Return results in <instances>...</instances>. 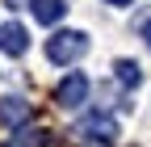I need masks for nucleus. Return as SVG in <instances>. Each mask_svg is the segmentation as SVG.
<instances>
[{"mask_svg": "<svg viewBox=\"0 0 151 147\" xmlns=\"http://www.w3.org/2000/svg\"><path fill=\"white\" fill-rule=\"evenodd\" d=\"M84 55H88V34H80V30H55L46 38V59L59 67L84 59Z\"/></svg>", "mask_w": 151, "mask_h": 147, "instance_id": "nucleus-1", "label": "nucleus"}, {"mask_svg": "<svg viewBox=\"0 0 151 147\" xmlns=\"http://www.w3.org/2000/svg\"><path fill=\"white\" fill-rule=\"evenodd\" d=\"M76 135H80L84 143H92V147H113V139H118V122H113L109 114H101V109H92L88 118H80Z\"/></svg>", "mask_w": 151, "mask_h": 147, "instance_id": "nucleus-2", "label": "nucleus"}, {"mask_svg": "<svg viewBox=\"0 0 151 147\" xmlns=\"http://www.w3.org/2000/svg\"><path fill=\"white\" fill-rule=\"evenodd\" d=\"M84 101H88V76H84V71H67V76L55 84V105L76 109V105H84Z\"/></svg>", "mask_w": 151, "mask_h": 147, "instance_id": "nucleus-3", "label": "nucleus"}, {"mask_svg": "<svg viewBox=\"0 0 151 147\" xmlns=\"http://www.w3.org/2000/svg\"><path fill=\"white\" fill-rule=\"evenodd\" d=\"M29 118H34V109H29L25 97H17V93L0 97V122H4V126H25Z\"/></svg>", "mask_w": 151, "mask_h": 147, "instance_id": "nucleus-4", "label": "nucleus"}, {"mask_svg": "<svg viewBox=\"0 0 151 147\" xmlns=\"http://www.w3.org/2000/svg\"><path fill=\"white\" fill-rule=\"evenodd\" d=\"M0 50L4 55H25L29 50V34H25L21 21H4L0 25Z\"/></svg>", "mask_w": 151, "mask_h": 147, "instance_id": "nucleus-5", "label": "nucleus"}, {"mask_svg": "<svg viewBox=\"0 0 151 147\" xmlns=\"http://www.w3.org/2000/svg\"><path fill=\"white\" fill-rule=\"evenodd\" d=\"M63 17H67V0H34V21L59 25Z\"/></svg>", "mask_w": 151, "mask_h": 147, "instance_id": "nucleus-6", "label": "nucleus"}, {"mask_svg": "<svg viewBox=\"0 0 151 147\" xmlns=\"http://www.w3.org/2000/svg\"><path fill=\"white\" fill-rule=\"evenodd\" d=\"M113 76H118V84H126V88H139L143 67H139L134 59H118V63H113Z\"/></svg>", "mask_w": 151, "mask_h": 147, "instance_id": "nucleus-7", "label": "nucleus"}, {"mask_svg": "<svg viewBox=\"0 0 151 147\" xmlns=\"http://www.w3.org/2000/svg\"><path fill=\"white\" fill-rule=\"evenodd\" d=\"M143 42H147V50H151V21L143 25Z\"/></svg>", "mask_w": 151, "mask_h": 147, "instance_id": "nucleus-8", "label": "nucleus"}, {"mask_svg": "<svg viewBox=\"0 0 151 147\" xmlns=\"http://www.w3.org/2000/svg\"><path fill=\"white\" fill-rule=\"evenodd\" d=\"M105 4H118V9H126V4H134V0H105Z\"/></svg>", "mask_w": 151, "mask_h": 147, "instance_id": "nucleus-9", "label": "nucleus"}, {"mask_svg": "<svg viewBox=\"0 0 151 147\" xmlns=\"http://www.w3.org/2000/svg\"><path fill=\"white\" fill-rule=\"evenodd\" d=\"M0 147H21V139H13V143H0Z\"/></svg>", "mask_w": 151, "mask_h": 147, "instance_id": "nucleus-10", "label": "nucleus"}]
</instances>
